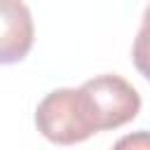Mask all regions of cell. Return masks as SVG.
Returning <instances> with one entry per match:
<instances>
[{
	"instance_id": "obj_3",
	"label": "cell",
	"mask_w": 150,
	"mask_h": 150,
	"mask_svg": "<svg viewBox=\"0 0 150 150\" xmlns=\"http://www.w3.org/2000/svg\"><path fill=\"white\" fill-rule=\"evenodd\" d=\"M35 42V26L23 0H0V66L19 63Z\"/></svg>"
},
{
	"instance_id": "obj_2",
	"label": "cell",
	"mask_w": 150,
	"mask_h": 150,
	"mask_svg": "<svg viewBox=\"0 0 150 150\" xmlns=\"http://www.w3.org/2000/svg\"><path fill=\"white\" fill-rule=\"evenodd\" d=\"M80 91L96 134L120 129L141 112V96L136 87L115 73L87 80Z\"/></svg>"
},
{
	"instance_id": "obj_4",
	"label": "cell",
	"mask_w": 150,
	"mask_h": 150,
	"mask_svg": "<svg viewBox=\"0 0 150 150\" xmlns=\"http://www.w3.org/2000/svg\"><path fill=\"white\" fill-rule=\"evenodd\" d=\"M131 59H134V66L136 70L150 82V2L143 12V19H141V28L134 38V47H131Z\"/></svg>"
},
{
	"instance_id": "obj_5",
	"label": "cell",
	"mask_w": 150,
	"mask_h": 150,
	"mask_svg": "<svg viewBox=\"0 0 150 150\" xmlns=\"http://www.w3.org/2000/svg\"><path fill=\"white\" fill-rule=\"evenodd\" d=\"M150 148V134L148 131H138L134 136H127V138H120L117 141V148Z\"/></svg>"
},
{
	"instance_id": "obj_1",
	"label": "cell",
	"mask_w": 150,
	"mask_h": 150,
	"mask_svg": "<svg viewBox=\"0 0 150 150\" xmlns=\"http://www.w3.org/2000/svg\"><path fill=\"white\" fill-rule=\"evenodd\" d=\"M35 127L47 141L59 145L82 143L96 134L80 87H61L49 91L35 108Z\"/></svg>"
}]
</instances>
